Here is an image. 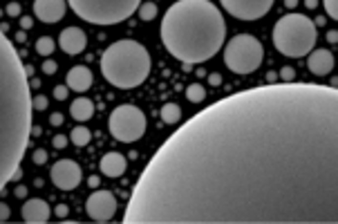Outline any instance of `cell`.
Here are the masks:
<instances>
[{
	"label": "cell",
	"mask_w": 338,
	"mask_h": 224,
	"mask_svg": "<svg viewBox=\"0 0 338 224\" xmlns=\"http://www.w3.org/2000/svg\"><path fill=\"white\" fill-rule=\"evenodd\" d=\"M68 94H69V88L68 86L54 88V99H56V101H65V99H68Z\"/></svg>",
	"instance_id": "83f0119b"
},
{
	"label": "cell",
	"mask_w": 338,
	"mask_h": 224,
	"mask_svg": "<svg viewBox=\"0 0 338 224\" xmlns=\"http://www.w3.org/2000/svg\"><path fill=\"white\" fill-rule=\"evenodd\" d=\"M54 38H49V36H41L36 41V52L41 54V56H45V59H49V54H54Z\"/></svg>",
	"instance_id": "7402d4cb"
},
{
	"label": "cell",
	"mask_w": 338,
	"mask_h": 224,
	"mask_svg": "<svg viewBox=\"0 0 338 224\" xmlns=\"http://www.w3.org/2000/svg\"><path fill=\"white\" fill-rule=\"evenodd\" d=\"M146 126H148V119H146L143 110L137 106H130V103L114 108L110 114V121H108L110 134L116 141H123V144L139 141L146 133Z\"/></svg>",
	"instance_id": "ba28073f"
},
{
	"label": "cell",
	"mask_w": 338,
	"mask_h": 224,
	"mask_svg": "<svg viewBox=\"0 0 338 224\" xmlns=\"http://www.w3.org/2000/svg\"><path fill=\"white\" fill-rule=\"evenodd\" d=\"M56 69H58V65H56V61H52V59H45V63H43V72L47 76H52V74H56Z\"/></svg>",
	"instance_id": "f1b7e54d"
},
{
	"label": "cell",
	"mask_w": 338,
	"mask_h": 224,
	"mask_svg": "<svg viewBox=\"0 0 338 224\" xmlns=\"http://www.w3.org/2000/svg\"><path fill=\"white\" fill-rule=\"evenodd\" d=\"M32 88L25 63L0 29V193L21 168L32 137Z\"/></svg>",
	"instance_id": "7a4b0ae2"
},
{
	"label": "cell",
	"mask_w": 338,
	"mask_h": 224,
	"mask_svg": "<svg viewBox=\"0 0 338 224\" xmlns=\"http://www.w3.org/2000/svg\"><path fill=\"white\" fill-rule=\"evenodd\" d=\"M65 9H68V0H34V14L38 21L47 25L61 21L65 16Z\"/></svg>",
	"instance_id": "7c38bea8"
},
{
	"label": "cell",
	"mask_w": 338,
	"mask_h": 224,
	"mask_svg": "<svg viewBox=\"0 0 338 224\" xmlns=\"http://www.w3.org/2000/svg\"><path fill=\"white\" fill-rule=\"evenodd\" d=\"M137 11H139V18L146 21V22H150V21L157 18V5H155V2H143V5H139Z\"/></svg>",
	"instance_id": "603a6c76"
},
{
	"label": "cell",
	"mask_w": 338,
	"mask_h": 224,
	"mask_svg": "<svg viewBox=\"0 0 338 224\" xmlns=\"http://www.w3.org/2000/svg\"><path fill=\"white\" fill-rule=\"evenodd\" d=\"M21 215L27 224H45L52 215V208L45 200H38V198H32L27 200L21 208Z\"/></svg>",
	"instance_id": "5bb4252c"
},
{
	"label": "cell",
	"mask_w": 338,
	"mask_h": 224,
	"mask_svg": "<svg viewBox=\"0 0 338 224\" xmlns=\"http://www.w3.org/2000/svg\"><path fill=\"white\" fill-rule=\"evenodd\" d=\"M159 34L173 59L195 65L222 49L226 22L211 0H177L161 18Z\"/></svg>",
	"instance_id": "3957f363"
},
{
	"label": "cell",
	"mask_w": 338,
	"mask_h": 224,
	"mask_svg": "<svg viewBox=\"0 0 338 224\" xmlns=\"http://www.w3.org/2000/svg\"><path fill=\"white\" fill-rule=\"evenodd\" d=\"M69 114H72V119H76V121H90V119L94 117V103H92V99H88V96L74 99V101H72V108H69Z\"/></svg>",
	"instance_id": "ac0fdd59"
},
{
	"label": "cell",
	"mask_w": 338,
	"mask_h": 224,
	"mask_svg": "<svg viewBox=\"0 0 338 224\" xmlns=\"http://www.w3.org/2000/svg\"><path fill=\"white\" fill-rule=\"evenodd\" d=\"M49 123H52V126H63V114H61V112L49 114Z\"/></svg>",
	"instance_id": "d6a6232c"
},
{
	"label": "cell",
	"mask_w": 338,
	"mask_h": 224,
	"mask_svg": "<svg viewBox=\"0 0 338 224\" xmlns=\"http://www.w3.org/2000/svg\"><path fill=\"white\" fill-rule=\"evenodd\" d=\"M47 96H43V94H38V96H32V108L34 110H38V112H43V110H47Z\"/></svg>",
	"instance_id": "d4e9b609"
},
{
	"label": "cell",
	"mask_w": 338,
	"mask_h": 224,
	"mask_svg": "<svg viewBox=\"0 0 338 224\" xmlns=\"http://www.w3.org/2000/svg\"><path fill=\"white\" fill-rule=\"evenodd\" d=\"M68 141H69V137H65V134H56V137L52 139V144H54V148H65L68 146Z\"/></svg>",
	"instance_id": "4dcf8cb0"
},
{
	"label": "cell",
	"mask_w": 338,
	"mask_h": 224,
	"mask_svg": "<svg viewBox=\"0 0 338 224\" xmlns=\"http://www.w3.org/2000/svg\"><path fill=\"white\" fill-rule=\"evenodd\" d=\"M296 2H298V0H285L287 7H296Z\"/></svg>",
	"instance_id": "7bdbcfd3"
},
{
	"label": "cell",
	"mask_w": 338,
	"mask_h": 224,
	"mask_svg": "<svg viewBox=\"0 0 338 224\" xmlns=\"http://www.w3.org/2000/svg\"><path fill=\"white\" fill-rule=\"evenodd\" d=\"M5 11H7V16L9 18H18L21 16V5H18V2H9Z\"/></svg>",
	"instance_id": "f546056e"
},
{
	"label": "cell",
	"mask_w": 338,
	"mask_h": 224,
	"mask_svg": "<svg viewBox=\"0 0 338 224\" xmlns=\"http://www.w3.org/2000/svg\"><path fill=\"white\" fill-rule=\"evenodd\" d=\"M68 5L90 25H119L139 9L141 0H68Z\"/></svg>",
	"instance_id": "8992f818"
},
{
	"label": "cell",
	"mask_w": 338,
	"mask_h": 224,
	"mask_svg": "<svg viewBox=\"0 0 338 224\" xmlns=\"http://www.w3.org/2000/svg\"><path fill=\"white\" fill-rule=\"evenodd\" d=\"M180 119H181V108L177 103H166L161 108V121L164 123L173 126V123H180Z\"/></svg>",
	"instance_id": "ffe728a7"
},
{
	"label": "cell",
	"mask_w": 338,
	"mask_h": 224,
	"mask_svg": "<svg viewBox=\"0 0 338 224\" xmlns=\"http://www.w3.org/2000/svg\"><path fill=\"white\" fill-rule=\"evenodd\" d=\"M233 18L240 21H260L273 7V0H220Z\"/></svg>",
	"instance_id": "30bf717a"
},
{
	"label": "cell",
	"mask_w": 338,
	"mask_h": 224,
	"mask_svg": "<svg viewBox=\"0 0 338 224\" xmlns=\"http://www.w3.org/2000/svg\"><path fill=\"white\" fill-rule=\"evenodd\" d=\"M69 141L74 146H79V148H83V146H88L92 141V133L90 128H85V126H76V128H72V134H69Z\"/></svg>",
	"instance_id": "d6986e66"
},
{
	"label": "cell",
	"mask_w": 338,
	"mask_h": 224,
	"mask_svg": "<svg viewBox=\"0 0 338 224\" xmlns=\"http://www.w3.org/2000/svg\"><path fill=\"white\" fill-rule=\"evenodd\" d=\"M49 177H52L54 186L61 188V191H74L81 184V179H83V171H81V166L74 159H58L52 166Z\"/></svg>",
	"instance_id": "8fae6325"
},
{
	"label": "cell",
	"mask_w": 338,
	"mask_h": 224,
	"mask_svg": "<svg viewBox=\"0 0 338 224\" xmlns=\"http://www.w3.org/2000/svg\"><path fill=\"white\" fill-rule=\"evenodd\" d=\"M316 25L305 14H287L273 27V45L275 49L289 59H302L316 45Z\"/></svg>",
	"instance_id": "5b68a950"
},
{
	"label": "cell",
	"mask_w": 338,
	"mask_h": 224,
	"mask_svg": "<svg viewBox=\"0 0 338 224\" xmlns=\"http://www.w3.org/2000/svg\"><path fill=\"white\" fill-rule=\"evenodd\" d=\"M264 47L251 34H238L224 45V65L235 74H251L262 65Z\"/></svg>",
	"instance_id": "52a82bcc"
},
{
	"label": "cell",
	"mask_w": 338,
	"mask_h": 224,
	"mask_svg": "<svg viewBox=\"0 0 338 224\" xmlns=\"http://www.w3.org/2000/svg\"><path fill=\"white\" fill-rule=\"evenodd\" d=\"M99 181H101L99 177H94V175H92L90 179H88V184H90V186H94V188H96V186H99Z\"/></svg>",
	"instance_id": "f35d334b"
},
{
	"label": "cell",
	"mask_w": 338,
	"mask_h": 224,
	"mask_svg": "<svg viewBox=\"0 0 338 224\" xmlns=\"http://www.w3.org/2000/svg\"><path fill=\"white\" fill-rule=\"evenodd\" d=\"M186 99H188L190 103H202L204 99H206V90H204V86H200V83L188 86V90H186Z\"/></svg>",
	"instance_id": "44dd1931"
},
{
	"label": "cell",
	"mask_w": 338,
	"mask_h": 224,
	"mask_svg": "<svg viewBox=\"0 0 338 224\" xmlns=\"http://www.w3.org/2000/svg\"><path fill=\"white\" fill-rule=\"evenodd\" d=\"M18 43H25V41H27V36H25V32H18Z\"/></svg>",
	"instance_id": "ab89813d"
},
{
	"label": "cell",
	"mask_w": 338,
	"mask_h": 224,
	"mask_svg": "<svg viewBox=\"0 0 338 224\" xmlns=\"http://www.w3.org/2000/svg\"><path fill=\"white\" fill-rule=\"evenodd\" d=\"M153 61L148 49L137 41H116L101 56V74L114 88L130 90L148 79Z\"/></svg>",
	"instance_id": "277c9868"
},
{
	"label": "cell",
	"mask_w": 338,
	"mask_h": 224,
	"mask_svg": "<svg viewBox=\"0 0 338 224\" xmlns=\"http://www.w3.org/2000/svg\"><path fill=\"white\" fill-rule=\"evenodd\" d=\"M68 213H69V208L65 206V204H58V206L54 208V215H58V218H65Z\"/></svg>",
	"instance_id": "836d02e7"
},
{
	"label": "cell",
	"mask_w": 338,
	"mask_h": 224,
	"mask_svg": "<svg viewBox=\"0 0 338 224\" xmlns=\"http://www.w3.org/2000/svg\"><path fill=\"white\" fill-rule=\"evenodd\" d=\"M88 45V36L81 27H65L61 36H58V47L63 49L65 54L74 56V54H81Z\"/></svg>",
	"instance_id": "4fadbf2b"
},
{
	"label": "cell",
	"mask_w": 338,
	"mask_h": 224,
	"mask_svg": "<svg viewBox=\"0 0 338 224\" xmlns=\"http://www.w3.org/2000/svg\"><path fill=\"white\" fill-rule=\"evenodd\" d=\"M25 74H27V76H32V74H34V67H32V65H25Z\"/></svg>",
	"instance_id": "60d3db41"
},
{
	"label": "cell",
	"mask_w": 338,
	"mask_h": 224,
	"mask_svg": "<svg viewBox=\"0 0 338 224\" xmlns=\"http://www.w3.org/2000/svg\"><path fill=\"white\" fill-rule=\"evenodd\" d=\"M322 7L329 18H338V0H322Z\"/></svg>",
	"instance_id": "cb8c5ba5"
},
{
	"label": "cell",
	"mask_w": 338,
	"mask_h": 224,
	"mask_svg": "<svg viewBox=\"0 0 338 224\" xmlns=\"http://www.w3.org/2000/svg\"><path fill=\"white\" fill-rule=\"evenodd\" d=\"M316 5H318L316 0H307V7H309V9H314V7H316Z\"/></svg>",
	"instance_id": "b9f144b4"
},
{
	"label": "cell",
	"mask_w": 338,
	"mask_h": 224,
	"mask_svg": "<svg viewBox=\"0 0 338 224\" xmlns=\"http://www.w3.org/2000/svg\"><path fill=\"white\" fill-rule=\"evenodd\" d=\"M327 41H329V43H336V41H338V32H334V29H332V32L327 34Z\"/></svg>",
	"instance_id": "74e56055"
},
{
	"label": "cell",
	"mask_w": 338,
	"mask_h": 224,
	"mask_svg": "<svg viewBox=\"0 0 338 224\" xmlns=\"http://www.w3.org/2000/svg\"><path fill=\"white\" fill-rule=\"evenodd\" d=\"M126 166H128V159L121 155V153H114V150H112V153H106L99 161V168L106 177H121L123 173H126Z\"/></svg>",
	"instance_id": "e0dca14e"
},
{
	"label": "cell",
	"mask_w": 338,
	"mask_h": 224,
	"mask_svg": "<svg viewBox=\"0 0 338 224\" xmlns=\"http://www.w3.org/2000/svg\"><path fill=\"white\" fill-rule=\"evenodd\" d=\"M14 195H16V198H27V188L25 186H16L14 188Z\"/></svg>",
	"instance_id": "d590c367"
},
{
	"label": "cell",
	"mask_w": 338,
	"mask_h": 224,
	"mask_svg": "<svg viewBox=\"0 0 338 224\" xmlns=\"http://www.w3.org/2000/svg\"><path fill=\"white\" fill-rule=\"evenodd\" d=\"M32 25H34V21H32L29 16H23V18H21V27H23V29H29Z\"/></svg>",
	"instance_id": "e575fe53"
},
{
	"label": "cell",
	"mask_w": 338,
	"mask_h": 224,
	"mask_svg": "<svg viewBox=\"0 0 338 224\" xmlns=\"http://www.w3.org/2000/svg\"><path fill=\"white\" fill-rule=\"evenodd\" d=\"M32 161H34V164H38V166H43V164H45V161H47V150H43V148L34 150Z\"/></svg>",
	"instance_id": "484cf974"
},
{
	"label": "cell",
	"mask_w": 338,
	"mask_h": 224,
	"mask_svg": "<svg viewBox=\"0 0 338 224\" xmlns=\"http://www.w3.org/2000/svg\"><path fill=\"white\" fill-rule=\"evenodd\" d=\"M92 81H94V76H92L90 67H85V65H74V67L68 72V76H65V86L74 92H85V90H90Z\"/></svg>",
	"instance_id": "2e32d148"
},
{
	"label": "cell",
	"mask_w": 338,
	"mask_h": 224,
	"mask_svg": "<svg viewBox=\"0 0 338 224\" xmlns=\"http://www.w3.org/2000/svg\"><path fill=\"white\" fill-rule=\"evenodd\" d=\"M213 83V86H220V83H222V76L220 74H211V79H208Z\"/></svg>",
	"instance_id": "8d00e7d4"
},
{
	"label": "cell",
	"mask_w": 338,
	"mask_h": 224,
	"mask_svg": "<svg viewBox=\"0 0 338 224\" xmlns=\"http://www.w3.org/2000/svg\"><path fill=\"white\" fill-rule=\"evenodd\" d=\"M123 224H338V90L291 81L211 103L159 146Z\"/></svg>",
	"instance_id": "6da1fadb"
},
{
	"label": "cell",
	"mask_w": 338,
	"mask_h": 224,
	"mask_svg": "<svg viewBox=\"0 0 338 224\" xmlns=\"http://www.w3.org/2000/svg\"><path fill=\"white\" fill-rule=\"evenodd\" d=\"M85 213L94 222H110L116 213V198L108 188H96L88 202H85Z\"/></svg>",
	"instance_id": "9c48e42d"
},
{
	"label": "cell",
	"mask_w": 338,
	"mask_h": 224,
	"mask_svg": "<svg viewBox=\"0 0 338 224\" xmlns=\"http://www.w3.org/2000/svg\"><path fill=\"white\" fill-rule=\"evenodd\" d=\"M307 67L314 76H327L334 69V54L329 49H312L309 59H307Z\"/></svg>",
	"instance_id": "9a60e30c"
},
{
	"label": "cell",
	"mask_w": 338,
	"mask_h": 224,
	"mask_svg": "<svg viewBox=\"0 0 338 224\" xmlns=\"http://www.w3.org/2000/svg\"><path fill=\"white\" fill-rule=\"evenodd\" d=\"M280 79H282V83H291V81L296 79V69L293 67H282L280 69Z\"/></svg>",
	"instance_id": "4316f807"
},
{
	"label": "cell",
	"mask_w": 338,
	"mask_h": 224,
	"mask_svg": "<svg viewBox=\"0 0 338 224\" xmlns=\"http://www.w3.org/2000/svg\"><path fill=\"white\" fill-rule=\"evenodd\" d=\"M9 215H11V208L7 206L5 202H0V222H7V220H9Z\"/></svg>",
	"instance_id": "1f68e13d"
}]
</instances>
